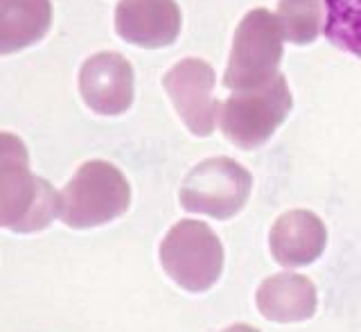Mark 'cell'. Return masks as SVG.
<instances>
[{"label":"cell","instance_id":"6","mask_svg":"<svg viewBox=\"0 0 361 332\" xmlns=\"http://www.w3.org/2000/svg\"><path fill=\"white\" fill-rule=\"evenodd\" d=\"M251 174L233 158L217 156L195 165L180 186V206L214 220H231L251 194Z\"/></svg>","mask_w":361,"mask_h":332},{"label":"cell","instance_id":"10","mask_svg":"<svg viewBox=\"0 0 361 332\" xmlns=\"http://www.w3.org/2000/svg\"><path fill=\"white\" fill-rule=\"evenodd\" d=\"M271 254L285 267H305L323 254L327 244L325 224L310 211H289L271 228Z\"/></svg>","mask_w":361,"mask_h":332},{"label":"cell","instance_id":"3","mask_svg":"<svg viewBox=\"0 0 361 332\" xmlns=\"http://www.w3.org/2000/svg\"><path fill=\"white\" fill-rule=\"evenodd\" d=\"M161 265L178 287L199 294L219 280L224 247L208 224L183 220L161 242Z\"/></svg>","mask_w":361,"mask_h":332},{"label":"cell","instance_id":"9","mask_svg":"<svg viewBox=\"0 0 361 332\" xmlns=\"http://www.w3.org/2000/svg\"><path fill=\"white\" fill-rule=\"evenodd\" d=\"M116 30L140 48H163L178 37L180 11L174 0H122L116 9Z\"/></svg>","mask_w":361,"mask_h":332},{"label":"cell","instance_id":"5","mask_svg":"<svg viewBox=\"0 0 361 332\" xmlns=\"http://www.w3.org/2000/svg\"><path fill=\"white\" fill-rule=\"evenodd\" d=\"M291 90L287 79L278 75L267 86L251 93L231 95L221 107V131L233 145L255 150L264 145L291 111Z\"/></svg>","mask_w":361,"mask_h":332},{"label":"cell","instance_id":"4","mask_svg":"<svg viewBox=\"0 0 361 332\" xmlns=\"http://www.w3.org/2000/svg\"><path fill=\"white\" fill-rule=\"evenodd\" d=\"M282 59V30L267 9H253L235 32L224 86L233 90L262 88L278 77Z\"/></svg>","mask_w":361,"mask_h":332},{"label":"cell","instance_id":"12","mask_svg":"<svg viewBox=\"0 0 361 332\" xmlns=\"http://www.w3.org/2000/svg\"><path fill=\"white\" fill-rule=\"evenodd\" d=\"M50 0H0V52L27 48L50 30Z\"/></svg>","mask_w":361,"mask_h":332},{"label":"cell","instance_id":"13","mask_svg":"<svg viewBox=\"0 0 361 332\" xmlns=\"http://www.w3.org/2000/svg\"><path fill=\"white\" fill-rule=\"evenodd\" d=\"M325 37L361 59V0H325Z\"/></svg>","mask_w":361,"mask_h":332},{"label":"cell","instance_id":"14","mask_svg":"<svg viewBox=\"0 0 361 332\" xmlns=\"http://www.w3.org/2000/svg\"><path fill=\"white\" fill-rule=\"evenodd\" d=\"M276 18L282 37L296 45H305L319 37L323 5L321 0H280Z\"/></svg>","mask_w":361,"mask_h":332},{"label":"cell","instance_id":"2","mask_svg":"<svg viewBox=\"0 0 361 332\" xmlns=\"http://www.w3.org/2000/svg\"><path fill=\"white\" fill-rule=\"evenodd\" d=\"M131 188L106 161H88L61 192V220L71 228H95L129 211Z\"/></svg>","mask_w":361,"mask_h":332},{"label":"cell","instance_id":"1","mask_svg":"<svg viewBox=\"0 0 361 332\" xmlns=\"http://www.w3.org/2000/svg\"><path fill=\"white\" fill-rule=\"evenodd\" d=\"M61 215V194L45 179L32 177L27 150L16 136H0V224L16 233L48 228Z\"/></svg>","mask_w":361,"mask_h":332},{"label":"cell","instance_id":"15","mask_svg":"<svg viewBox=\"0 0 361 332\" xmlns=\"http://www.w3.org/2000/svg\"><path fill=\"white\" fill-rule=\"evenodd\" d=\"M224 332H259L257 328L253 326H244V324H237V326H231V328H226Z\"/></svg>","mask_w":361,"mask_h":332},{"label":"cell","instance_id":"7","mask_svg":"<svg viewBox=\"0 0 361 332\" xmlns=\"http://www.w3.org/2000/svg\"><path fill=\"white\" fill-rule=\"evenodd\" d=\"M163 86L188 129L201 138L210 136L217 122V113L221 111L219 102L212 97L214 73L210 64L201 59L178 61L165 73Z\"/></svg>","mask_w":361,"mask_h":332},{"label":"cell","instance_id":"8","mask_svg":"<svg viewBox=\"0 0 361 332\" xmlns=\"http://www.w3.org/2000/svg\"><path fill=\"white\" fill-rule=\"evenodd\" d=\"M79 93L102 116L124 113L133 102V68L118 52H97L79 71Z\"/></svg>","mask_w":361,"mask_h":332},{"label":"cell","instance_id":"11","mask_svg":"<svg viewBox=\"0 0 361 332\" xmlns=\"http://www.w3.org/2000/svg\"><path fill=\"white\" fill-rule=\"evenodd\" d=\"M257 310L264 319L278 324L305 321L316 312V287L298 273H276L257 290Z\"/></svg>","mask_w":361,"mask_h":332}]
</instances>
